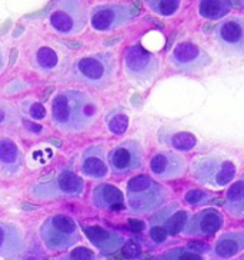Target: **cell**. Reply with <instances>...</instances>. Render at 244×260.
<instances>
[{"mask_svg":"<svg viewBox=\"0 0 244 260\" xmlns=\"http://www.w3.org/2000/svg\"><path fill=\"white\" fill-rule=\"evenodd\" d=\"M53 123L63 133H77L90 127L97 117L96 102L83 92L64 90L52 102Z\"/></svg>","mask_w":244,"mask_h":260,"instance_id":"1","label":"cell"},{"mask_svg":"<svg viewBox=\"0 0 244 260\" xmlns=\"http://www.w3.org/2000/svg\"><path fill=\"white\" fill-rule=\"evenodd\" d=\"M167 199L166 189L147 175L131 177L127 183V205L136 214L156 210Z\"/></svg>","mask_w":244,"mask_h":260,"instance_id":"2","label":"cell"},{"mask_svg":"<svg viewBox=\"0 0 244 260\" xmlns=\"http://www.w3.org/2000/svg\"><path fill=\"white\" fill-rule=\"evenodd\" d=\"M116 70L115 57L110 53L84 56L75 64L73 75L79 82L93 87H106L112 82Z\"/></svg>","mask_w":244,"mask_h":260,"instance_id":"3","label":"cell"},{"mask_svg":"<svg viewBox=\"0 0 244 260\" xmlns=\"http://www.w3.org/2000/svg\"><path fill=\"white\" fill-rule=\"evenodd\" d=\"M193 175L203 184L220 189L234 179L236 165L220 156H204L193 163Z\"/></svg>","mask_w":244,"mask_h":260,"instance_id":"4","label":"cell"},{"mask_svg":"<svg viewBox=\"0 0 244 260\" xmlns=\"http://www.w3.org/2000/svg\"><path fill=\"white\" fill-rule=\"evenodd\" d=\"M50 23L63 35L79 33L87 23V9L79 2H59L50 13Z\"/></svg>","mask_w":244,"mask_h":260,"instance_id":"5","label":"cell"},{"mask_svg":"<svg viewBox=\"0 0 244 260\" xmlns=\"http://www.w3.org/2000/svg\"><path fill=\"white\" fill-rule=\"evenodd\" d=\"M124 69L130 77L145 82L150 80L159 72V60L140 45L129 47L124 53Z\"/></svg>","mask_w":244,"mask_h":260,"instance_id":"6","label":"cell"},{"mask_svg":"<svg viewBox=\"0 0 244 260\" xmlns=\"http://www.w3.org/2000/svg\"><path fill=\"white\" fill-rule=\"evenodd\" d=\"M217 45L226 54L244 56V19L229 17L217 24L216 30Z\"/></svg>","mask_w":244,"mask_h":260,"instance_id":"7","label":"cell"},{"mask_svg":"<svg viewBox=\"0 0 244 260\" xmlns=\"http://www.w3.org/2000/svg\"><path fill=\"white\" fill-rule=\"evenodd\" d=\"M143 147L137 142H123L109 154V166L115 175H127L142 168Z\"/></svg>","mask_w":244,"mask_h":260,"instance_id":"8","label":"cell"},{"mask_svg":"<svg viewBox=\"0 0 244 260\" xmlns=\"http://www.w3.org/2000/svg\"><path fill=\"white\" fill-rule=\"evenodd\" d=\"M136 12L123 5H104L93 10L92 26L97 31H110L122 27L134 17Z\"/></svg>","mask_w":244,"mask_h":260,"instance_id":"9","label":"cell"},{"mask_svg":"<svg viewBox=\"0 0 244 260\" xmlns=\"http://www.w3.org/2000/svg\"><path fill=\"white\" fill-rule=\"evenodd\" d=\"M171 61L177 69L186 73H197L212 63L210 56L191 42L179 43L173 50Z\"/></svg>","mask_w":244,"mask_h":260,"instance_id":"10","label":"cell"},{"mask_svg":"<svg viewBox=\"0 0 244 260\" xmlns=\"http://www.w3.org/2000/svg\"><path fill=\"white\" fill-rule=\"evenodd\" d=\"M223 226V216L216 209L201 210L191 216L184 226L186 236H212Z\"/></svg>","mask_w":244,"mask_h":260,"instance_id":"11","label":"cell"},{"mask_svg":"<svg viewBox=\"0 0 244 260\" xmlns=\"http://www.w3.org/2000/svg\"><path fill=\"white\" fill-rule=\"evenodd\" d=\"M150 170L153 175L160 179H177L186 172V161L182 156L168 152H161L153 156L150 160Z\"/></svg>","mask_w":244,"mask_h":260,"instance_id":"12","label":"cell"},{"mask_svg":"<svg viewBox=\"0 0 244 260\" xmlns=\"http://www.w3.org/2000/svg\"><path fill=\"white\" fill-rule=\"evenodd\" d=\"M24 249V239L22 232L15 224L0 222V257L16 259Z\"/></svg>","mask_w":244,"mask_h":260,"instance_id":"13","label":"cell"},{"mask_svg":"<svg viewBox=\"0 0 244 260\" xmlns=\"http://www.w3.org/2000/svg\"><path fill=\"white\" fill-rule=\"evenodd\" d=\"M82 172L92 179H103L107 175L106 150L101 146L89 147L82 156Z\"/></svg>","mask_w":244,"mask_h":260,"instance_id":"14","label":"cell"},{"mask_svg":"<svg viewBox=\"0 0 244 260\" xmlns=\"http://www.w3.org/2000/svg\"><path fill=\"white\" fill-rule=\"evenodd\" d=\"M84 233H86L87 239L92 242V245L96 249H99L101 253H104V254L116 252L124 243V240H123V237L120 235L109 232V230L103 229L100 226L86 228Z\"/></svg>","mask_w":244,"mask_h":260,"instance_id":"15","label":"cell"},{"mask_svg":"<svg viewBox=\"0 0 244 260\" xmlns=\"http://www.w3.org/2000/svg\"><path fill=\"white\" fill-rule=\"evenodd\" d=\"M40 237L43 240V243L46 245L47 249L50 250H66L72 246H75L79 242L80 236H70L63 233L59 229H56L50 219H47L46 222L42 224L40 228Z\"/></svg>","mask_w":244,"mask_h":260,"instance_id":"16","label":"cell"},{"mask_svg":"<svg viewBox=\"0 0 244 260\" xmlns=\"http://www.w3.org/2000/svg\"><path fill=\"white\" fill-rule=\"evenodd\" d=\"M244 250V230L224 233L217 239L213 247L216 259H231Z\"/></svg>","mask_w":244,"mask_h":260,"instance_id":"17","label":"cell"},{"mask_svg":"<svg viewBox=\"0 0 244 260\" xmlns=\"http://www.w3.org/2000/svg\"><path fill=\"white\" fill-rule=\"evenodd\" d=\"M123 202V193L113 184H99L93 191V203L99 209H120Z\"/></svg>","mask_w":244,"mask_h":260,"instance_id":"18","label":"cell"},{"mask_svg":"<svg viewBox=\"0 0 244 260\" xmlns=\"http://www.w3.org/2000/svg\"><path fill=\"white\" fill-rule=\"evenodd\" d=\"M0 165L8 173H16L23 165V156L12 139L0 140Z\"/></svg>","mask_w":244,"mask_h":260,"instance_id":"19","label":"cell"},{"mask_svg":"<svg viewBox=\"0 0 244 260\" xmlns=\"http://www.w3.org/2000/svg\"><path fill=\"white\" fill-rule=\"evenodd\" d=\"M224 200V206L230 214L237 217L244 216V173L230 186Z\"/></svg>","mask_w":244,"mask_h":260,"instance_id":"20","label":"cell"},{"mask_svg":"<svg viewBox=\"0 0 244 260\" xmlns=\"http://www.w3.org/2000/svg\"><path fill=\"white\" fill-rule=\"evenodd\" d=\"M60 194H69V196H79L82 194L84 190V182L80 176H77L76 173L70 172V170H64L57 176L54 180Z\"/></svg>","mask_w":244,"mask_h":260,"instance_id":"21","label":"cell"},{"mask_svg":"<svg viewBox=\"0 0 244 260\" xmlns=\"http://www.w3.org/2000/svg\"><path fill=\"white\" fill-rule=\"evenodd\" d=\"M230 12L229 2H220V0H203L198 5V13L206 19H221Z\"/></svg>","mask_w":244,"mask_h":260,"instance_id":"22","label":"cell"},{"mask_svg":"<svg viewBox=\"0 0 244 260\" xmlns=\"http://www.w3.org/2000/svg\"><path fill=\"white\" fill-rule=\"evenodd\" d=\"M167 143L171 147H175L176 150L189 152V150H191L196 146L197 139L194 138V135H191L189 132H176V133L168 136Z\"/></svg>","mask_w":244,"mask_h":260,"instance_id":"23","label":"cell"},{"mask_svg":"<svg viewBox=\"0 0 244 260\" xmlns=\"http://www.w3.org/2000/svg\"><path fill=\"white\" fill-rule=\"evenodd\" d=\"M189 220V214L186 210H180V212H175L170 214L167 219L164 220V229L170 236H177L180 232H183L186 223Z\"/></svg>","mask_w":244,"mask_h":260,"instance_id":"24","label":"cell"},{"mask_svg":"<svg viewBox=\"0 0 244 260\" xmlns=\"http://www.w3.org/2000/svg\"><path fill=\"white\" fill-rule=\"evenodd\" d=\"M50 222L56 229H59L66 235L70 236H80L79 229H77V223L75 222L73 217H70L67 214H54L50 217Z\"/></svg>","mask_w":244,"mask_h":260,"instance_id":"25","label":"cell"},{"mask_svg":"<svg viewBox=\"0 0 244 260\" xmlns=\"http://www.w3.org/2000/svg\"><path fill=\"white\" fill-rule=\"evenodd\" d=\"M36 60H38V64L42 69L50 70L57 66L59 57H57V53L54 52L53 49L42 47V49H39L38 54H36Z\"/></svg>","mask_w":244,"mask_h":260,"instance_id":"26","label":"cell"},{"mask_svg":"<svg viewBox=\"0 0 244 260\" xmlns=\"http://www.w3.org/2000/svg\"><path fill=\"white\" fill-rule=\"evenodd\" d=\"M150 8L161 16H171L180 8V2L176 0H157V2H149Z\"/></svg>","mask_w":244,"mask_h":260,"instance_id":"27","label":"cell"},{"mask_svg":"<svg viewBox=\"0 0 244 260\" xmlns=\"http://www.w3.org/2000/svg\"><path fill=\"white\" fill-rule=\"evenodd\" d=\"M127 127H129V117L124 113H116L109 119V130L116 136L123 135Z\"/></svg>","mask_w":244,"mask_h":260,"instance_id":"28","label":"cell"},{"mask_svg":"<svg viewBox=\"0 0 244 260\" xmlns=\"http://www.w3.org/2000/svg\"><path fill=\"white\" fill-rule=\"evenodd\" d=\"M163 260H203L201 254L191 252L189 249H183V247H179V249H173L170 252H166L161 256Z\"/></svg>","mask_w":244,"mask_h":260,"instance_id":"29","label":"cell"},{"mask_svg":"<svg viewBox=\"0 0 244 260\" xmlns=\"http://www.w3.org/2000/svg\"><path fill=\"white\" fill-rule=\"evenodd\" d=\"M57 260H96V256H94V253L90 249L83 247V246H79V247L73 249L72 252L61 256Z\"/></svg>","mask_w":244,"mask_h":260,"instance_id":"30","label":"cell"},{"mask_svg":"<svg viewBox=\"0 0 244 260\" xmlns=\"http://www.w3.org/2000/svg\"><path fill=\"white\" fill-rule=\"evenodd\" d=\"M184 200L189 205H193V206H196V205H204V203H208V194L204 190H201V189H193V190L186 193Z\"/></svg>","mask_w":244,"mask_h":260,"instance_id":"31","label":"cell"},{"mask_svg":"<svg viewBox=\"0 0 244 260\" xmlns=\"http://www.w3.org/2000/svg\"><path fill=\"white\" fill-rule=\"evenodd\" d=\"M140 253H142L140 246L137 243H134V242H126L123 245V256L127 257V259H137Z\"/></svg>","mask_w":244,"mask_h":260,"instance_id":"32","label":"cell"},{"mask_svg":"<svg viewBox=\"0 0 244 260\" xmlns=\"http://www.w3.org/2000/svg\"><path fill=\"white\" fill-rule=\"evenodd\" d=\"M167 236L168 235L166 229L163 226H160V224H154L152 229H150V237H152L156 243H163L167 239Z\"/></svg>","mask_w":244,"mask_h":260,"instance_id":"33","label":"cell"},{"mask_svg":"<svg viewBox=\"0 0 244 260\" xmlns=\"http://www.w3.org/2000/svg\"><path fill=\"white\" fill-rule=\"evenodd\" d=\"M30 115L33 119H45L46 117V109L42 103H33L30 106Z\"/></svg>","mask_w":244,"mask_h":260,"instance_id":"34","label":"cell"},{"mask_svg":"<svg viewBox=\"0 0 244 260\" xmlns=\"http://www.w3.org/2000/svg\"><path fill=\"white\" fill-rule=\"evenodd\" d=\"M23 124H24V127L29 130V132H31V133H36V135H39V133L43 130V127H42L39 123L31 122V120H26V119H23Z\"/></svg>","mask_w":244,"mask_h":260,"instance_id":"35","label":"cell"},{"mask_svg":"<svg viewBox=\"0 0 244 260\" xmlns=\"http://www.w3.org/2000/svg\"><path fill=\"white\" fill-rule=\"evenodd\" d=\"M187 249L198 254V253L206 252L207 245H204V243H198V242H193V243H190V245H187Z\"/></svg>","mask_w":244,"mask_h":260,"instance_id":"36","label":"cell"},{"mask_svg":"<svg viewBox=\"0 0 244 260\" xmlns=\"http://www.w3.org/2000/svg\"><path fill=\"white\" fill-rule=\"evenodd\" d=\"M129 226L133 232H142V230H145V223L142 222V220H136V219H130Z\"/></svg>","mask_w":244,"mask_h":260,"instance_id":"37","label":"cell"},{"mask_svg":"<svg viewBox=\"0 0 244 260\" xmlns=\"http://www.w3.org/2000/svg\"><path fill=\"white\" fill-rule=\"evenodd\" d=\"M5 64H6V59H5V54L0 50V73L5 70Z\"/></svg>","mask_w":244,"mask_h":260,"instance_id":"38","label":"cell"},{"mask_svg":"<svg viewBox=\"0 0 244 260\" xmlns=\"http://www.w3.org/2000/svg\"><path fill=\"white\" fill-rule=\"evenodd\" d=\"M12 52H13V54H12V57H10V63L13 64V63H15V60H16V54H17V50H16V49H13Z\"/></svg>","mask_w":244,"mask_h":260,"instance_id":"39","label":"cell"},{"mask_svg":"<svg viewBox=\"0 0 244 260\" xmlns=\"http://www.w3.org/2000/svg\"><path fill=\"white\" fill-rule=\"evenodd\" d=\"M50 142H52L54 146H60V140H56V139H50Z\"/></svg>","mask_w":244,"mask_h":260,"instance_id":"40","label":"cell"},{"mask_svg":"<svg viewBox=\"0 0 244 260\" xmlns=\"http://www.w3.org/2000/svg\"><path fill=\"white\" fill-rule=\"evenodd\" d=\"M26 260H38V257H33V256H30V257H27Z\"/></svg>","mask_w":244,"mask_h":260,"instance_id":"41","label":"cell"},{"mask_svg":"<svg viewBox=\"0 0 244 260\" xmlns=\"http://www.w3.org/2000/svg\"><path fill=\"white\" fill-rule=\"evenodd\" d=\"M2 117H3V115H2V112H0V122H2Z\"/></svg>","mask_w":244,"mask_h":260,"instance_id":"42","label":"cell"}]
</instances>
